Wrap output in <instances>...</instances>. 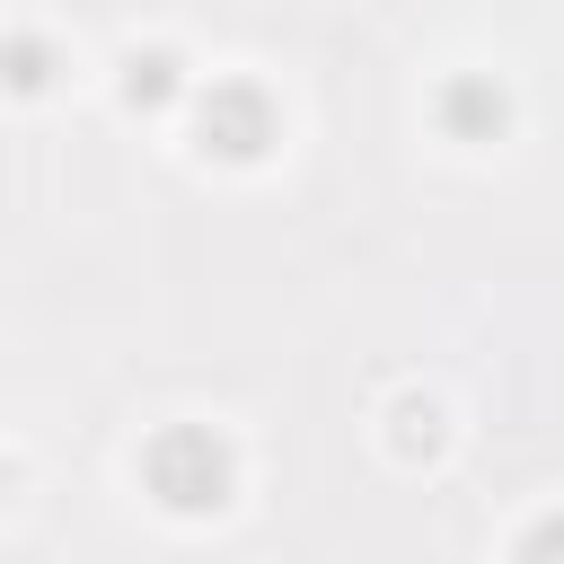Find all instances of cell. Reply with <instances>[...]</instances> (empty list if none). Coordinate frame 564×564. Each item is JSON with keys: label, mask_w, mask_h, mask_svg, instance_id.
I'll use <instances>...</instances> for the list:
<instances>
[{"label": "cell", "mask_w": 564, "mask_h": 564, "mask_svg": "<svg viewBox=\"0 0 564 564\" xmlns=\"http://www.w3.org/2000/svg\"><path fill=\"white\" fill-rule=\"evenodd\" d=\"M150 476H159V494H167L176 511H203V502H220V485H229V467H220V449H212L203 432H176V441H159Z\"/></svg>", "instance_id": "1"}]
</instances>
